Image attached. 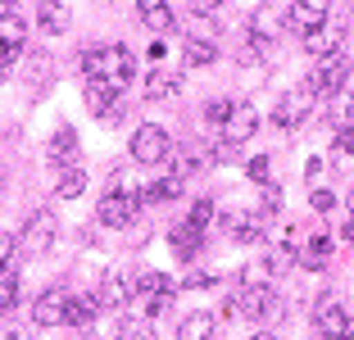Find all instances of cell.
Wrapping results in <instances>:
<instances>
[{"instance_id":"1","label":"cell","mask_w":354,"mask_h":340,"mask_svg":"<svg viewBox=\"0 0 354 340\" xmlns=\"http://www.w3.org/2000/svg\"><path fill=\"white\" fill-rule=\"evenodd\" d=\"M77 68H82V77H100V82L127 86L136 77V55L127 46H86Z\"/></svg>"},{"instance_id":"2","label":"cell","mask_w":354,"mask_h":340,"mask_svg":"<svg viewBox=\"0 0 354 340\" xmlns=\"http://www.w3.org/2000/svg\"><path fill=\"white\" fill-rule=\"evenodd\" d=\"M232 309L227 313H241V318L250 322H277L281 313H286V304H281V295L272 286H259V281H250V286H241L236 295L227 299Z\"/></svg>"},{"instance_id":"3","label":"cell","mask_w":354,"mask_h":340,"mask_svg":"<svg viewBox=\"0 0 354 340\" xmlns=\"http://www.w3.org/2000/svg\"><path fill=\"white\" fill-rule=\"evenodd\" d=\"M313 109H318V95L309 91V82H300V86H291V91L277 100V109H272V127L291 136V132H300V127L309 123Z\"/></svg>"},{"instance_id":"4","label":"cell","mask_w":354,"mask_h":340,"mask_svg":"<svg viewBox=\"0 0 354 340\" xmlns=\"http://www.w3.org/2000/svg\"><path fill=\"white\" fill-rule=\"evenodd\" d=\"M304 82H309V91L318 95V100L336 95L345 82H350V55H345V50H332V55H323V59L313 64V73L304 77Z\"/></svg>"},{"instance_id":"5","label":"cell","mask_w":354,"mask_h":340,"mask_svg":"<svg viewBox=\"0 0 354 340\" xmlns=\"http://www.w3.org/2000/svg\"><path fill=\"white\" fill-rule=\"evenodd\" d=\"M127 155H132L136 168H155V164H168L173 141H168L164 127H136V132H132V145H127Z\"/></svg>"},{"instance_id":"6","label":"cell","mask_w":354,"mask_h":340,"mask_svg":"<svg viewBox=\"0 0 354 340\" xmlns=\"http://www.w3.org/2000/svg\"><path fill=\"white\" fill-rule=\"evenodd\" d=\"M55 240H59V218H55L50 209H37V214L23 218V232H19L23 254H46Z\"/></svg>"},{"instance_id":"7","label":"cell","mask_w":354,"mask_h":340,"mask_svg":"<svg viewBox=\"0 0 354 340\" xmlns=\"http://www.w3.org/2000/svg\"><path fill=\"white\" fill-rule=\"evenodd\" d=\"M141 209H146L141 191H104L95 218H100V227H127V223H136Z\"/></svg>"},{"instance_id":"8","label":"cell","mask_w":354,"mask_h":340,"mask_svg":"<svg viewBox=\"0 0 354 340\" xmlns=\"http://www.w3.org/2000/svg\"><path fill=\"white\" fill-rule=\"evenodd\" d=\"M327 23H332V0H295L286 10V32H295V37H309Z\"/></svg>"},{"instance_id":"9","label":"cell","mask_w":354,"mask_h":340,"mask_svg":"<svg viewBox=\"0 0 354 340\" xmlns=\"http://www.w3.org/2000/svg\"><path fill=\"white\" fill-rule=\"evenodd\" d=\"M23 50H28V19H23L19 10L0 14V64L14 68V64L23 59Z\"/></svg>"},{"instance_id":"10","label":"cell","mask_w":354,"mask_h":340,"mask_svg":"<svg viewBox=\"0 0 354 340\" xmlns=\"http://www.w3.org/2000/svg\"><path fill=\"white\" fill-rule=\"evenodd\" d=\"M68 290L64 286H50L32 299V327H68Z\"/></svg>"},{"instance_id":"11","label":"cell","mask_w":354,"mask_h":340,"mask_svg":"<svg viewBox=\"0 0 354 340\" xmlns=\"http://www.w3.org/2000/svg\"><path fill=\"white\" fill-rule=\"evenodd\" d=\"M254 132H259V113H254V104H232V118L218 127L223 145H245Z\"/></svg>"},{"instance_id":"12","label":"cell","mask_w":354,"mask_h":340,"mask_svg":"<svg viewBox=\"0 0 354 340\" xmlns=\"http://www.w3.org/2000/svg\"><path fill=\"white\" fill-rule=\"evenodd\" d=\"M295 240H300V227H286V240H277V245L268 249V258H263V268L272 272V277H286V272L300 263V249H295Z\"/></svg>"},{"instance_id":"13","label":"cell","mask_w":354,"mask_h":340,"mask_svg":"<svg viewBox=\"0 0 354 340\" xmlns=\"http://www.w3.org/2000/svg\"><path fill=\"white\" fill-rule=\"evenodd\" d=\"M345 322H350V313H345L332 295L318 299V309H313V327H318V336H323V340H341L345 336Z\"/></svg>"},{"instance_id":"14","label":"cell","mask_w":354,"mask_h":340,"mask_svg":"<svg viewBox=\"0 0 354 340\" xmlns=\"http://www.w3.org/2000/svg\"><path fill=\"white\" fill-rule=\"evenodd\" d=\"M136 14H141V23H146L155 37H168V32L177 28V14L168 0H136Z\"/></svg>"},{"instance_id":"15","label":"cell","mask_w":354,"mask_h":340,"mask_svg":"<svg viewBox=\"0 0 354 340\" xmlns=\"http://www.w3.org/2000/svg\"><path fill=\"white\" fill-rule=\"evenodd\" d=\"M332 249H336V240H332V232H313L309 240L300 245V268H309V272H323L327 268V258H332Z\"/></svg>"},{"instance_id":"16","label":"cell","mask_w":354,"mask_h":340,"mask_svg":"<svg viewBox=\"0 0 354 340\" xmlns=\"http://www.w3.org/2000/svg\"><path fill=\"white\" fill-rule=\"evenodd\" d=\"M95 295H100V309H123V304H132V277H127L123 268H114L100 281Z\"/></svg>"},{"instance_id":"17","label":"cell","mask_w":354,"mask_h":340,"mask_svg":"<svg viewBox=\"0 0 354 340\" xmlns=\"http://www.w3.org/2000/svg\"><path fill=\"white\" fill-rule=\"evenodd\" d=\"M73 159H77V132L64 123L59 132L50 136V145H46V164L50 168H73Z\"/></svg>"},{"instance_id":"18","label":"cell","mask_w":354,"mask_h":340,"mask_svg":"<svg viewBox=\"0 0 354 340\" xmlns=\"http://www.w3.org/2000/svg\"><path fill=\"white\" fill-rule=\"evenodd\" d=\"M118 91L123 86H114V82H100V77H86V86H82V100H86V109L100 118V113H109L118 104Z\"/></svg>"},{"instance_id":"19","label":"cell","mask_w":354,"mask_h":340,"mask_svg":"<svg viewBox=\"0 0 354 340\" xmlns=\"http://www.w3.org/2000/svg\"><path fill=\"white\" fill-rule=\"evenodd\" d=\"M177 91H182V77H177V73H164V68H155L146 82H141V95H146V100H177Z\"/></svg>"},{"instance_id":"20","label":"cell","mask_w":354,"mask_h":340,"mask_svg":"<svg viewBox=\"0 0 354 340\" xmlns=\"http://www.w3.org/2000/svg\"><path fill=\"white\" fill-rule=\"evenodd\" d=\"M37 28L50 32V37H64V32H68V5H64V0H41V10H37Z\"/></svg>"},{"instance_id":"21","label":"cell","mask_w":354,"mask_h":340,"mask_svg":"<svg viewBox=\"0 0 354 340\" xmlns=\"http://www.w3.org/2000/svg\"><path fill=\"white\" fill-rule=\"evenodd\" d=\"M218 59V46H214V37H187V46H182V64L187 68H205V64Z\"/></svg>"},{"instance_id":"22","label":"cell","mask_w":354,"mask_h":340,"mask_svg":"<svg viewBox=\"0 0 354 340\" xmlns=\"http://www.w3.org/2000/svg\"><path fill=\"white\" fill-rule=\"evenodd\" d=\"M214 313H187L182 327H177V340H214Z\"/></svg>"},{"instance_id":"23","label":"cell","mask_w":354,"mask_h":340,"mask_svg":"<svg viewBox=\"0 0 354 340\" xmlns=\"http://www.w3.org/2000/svg\"><path fill=\"white\" fill-rule=\"evenodd\" d=\"M327 100H332V109H327V113H332L336 132H341V127H354V86L345 82L341 91H336V95H327Z\"/></svg>"},{"instance_id":"24","label":"cell","mask_w":354,"mask_h":340,"mask_svg":"<svg viewBox=\"0 0 354 340\" xmlns=\"http://www.w3.org/2000/svg\"><path fill=\"white\" fill-rule=\"evenodd\" d=\"M281 28H286V23H281L268 5H263V10H254V19H250V37H254V41H277Z\"/></svg>"},{"instance_id":"25","label":"cell","mask_w":354,"mask_h":340,"mask_svg":"<svg viewBox=\"0 0 354 340\" xmlns=\"http://www.w3.org/2000/svg\"><path fill=\"white\" fill-rule=\"evenodd\" d=\"M86 191V173L82 168H59V182H55V200H77Z\"/></svg>"},{"instance_id":"26","label":"cell","mask_w":354,"mask_h":340,"mask_svg":"<svg viewBox=\"0 0 354 340\" xmlns=\"http://www.w3.org/2000/svg\"><path fill=\"white\" fill-rule=\"evenodd\" d=\"M200 240H205V232H200V227H191V223L173 227V249H177V258H196L200 254Z\"/></svg>"},{"instance_id":"27","label":"cell","mask_w":354,"mask_h":340,"mask_svg":"<svg viewBox=\"0 0 354 340\" xmlns=\"http://www.w3.org/2000/svg\"><path fill=\"white\" fill-rule=\"evenodd\" d=\"M304 50H309L313 59H323V55L341 50V32H336L332 23H327V32H323V28H318V32H309V37H304Z\"/></svg>"},{"instance_id":"28","label":"cell","mask_w":354,"mask_h":340,"mask_svg":"<svg viewBox=\"0 0 354 340\" xmlns=\"http://www.w3.org/2000/svg\"><path fill=\"white\" fill-rule=\"evenodd\" d=\"M118 340H155V318H146V313H127V318L118 322Z\"/></svg>"},{"instance_id":"29","label":"cell","mask_w":354,"mask_h":340,"mask_svg":"<svg viewBox=\"0 0 354 340\" xmlns=\"http://www.w3.org/2000/svg\"><path fill=\"white\" fill-rule=\"evenodd\" d=\"M100 313V295H73L68 299V327H86Z\"/></svg>"},{"instance_id":"30","label":"cell","mask_w":354,"mask_h":340,"mask_svg":"<svg viewBox=\"0 0 354 340\" xmlns=\"http://www.w3.org/2000/svg\"><path fill=\"white\" fill-rule=\"evenodd\" d=\"M227 232H232V240H263V218L232 214L227 218Z\"/></svg>"},{"instance_id":"31","label":"cell","mask_w":354,"mask_h":340,"mask_svg":"<svg viewBox=\"0 0 354 340\" xmlns=\"http://www.w3.org/2000/svg\"><path fill=\"white\" fill-rule=\"evenodd\" d=\"M182 196V177H173L168 173L164 182H155V186H146V191H141V200H146V205H168V200H177Z\"/></svg>"},{"instance_id":"32","label":"cell","mask_w":354,"mask_h":340,"mask_svg":"<svg viewBox=\"0 0 354 340\" xmlns=\"http://www.w3.org/2000/svg\"><path fill=\"white\" fill-rule=\"evenodd\" d=\"M23 73H28V82L32 86H46V82H50V59H46V55L41 50H23Z\"/></svg>"},{"instance_id":"33","label":"cell","mask_w":354,"mask_h":340,"mask_svg":"<svg viewBox=\"0 0 354 340\" xmlns=\"http://www.w3.org/2000/svg\"><path fill=\"white\" fill-rule=\"evenodd\" d=\"M14 304H19V272L5 263V268H0V313H10Z\"/></svg>"},{"instance_id":"34","label":"cell","mask_w":354,"mask_h":340,"mask_svg":"<svg viewBox=\"0 0 354 340\" xmlns=\"http://www.w3.org/2000/svg\"><path fill=\"white\" fill-rule=\"evenodd\" d=\"M214 218H218L214 200H196V209H191V218H187V223H191V227H200V232H209V227H214Z\"/></svg>"},{"instance_id":"35","label":"cell","mask_w":354,"mask_h":340,"mask_svg":"<svg viewBox=\"0 0 354 340\" xmlns=\"http://www.w3.org/2000/svg\"><path fill=\"white\" fill-rule=\"evenodd\" d=\"M227 118H232V104H227V100H209V104H205V123L214 127V132H218Z\"/></svg>"},{"instance_id":"36","label":"cell","mask_w":354,"mask_h":340,"mask_svg":"<svg viewBox=\"0 0 354 340\" xmlns=\"http://www.w3.org/2000/svg\"><path fill=\"white\" fill-rule=\"evenodd\" d=\"M309 205H313V214H332V209H336V196H332V191H327V186H313Z\"/></svg>"},{"instance_id":"37","label":"cell","mask_w":354,"mask_h":340,"mask_svg":"<svg viewBox=\"0 0 354 340\" xmlns=\"http://www.w3.org/2000/svg\"><path fill=\"white\" fill-rule=\"evenodd\" d=\"M168 159H173V155H168ZM196 164H200V159H196V155H191V150H182V155H177V159H173V177H182V182H187V177H191V173H196Z\"/></svg>"},{"instance_id":"38","label":"cell","mask_w":354,"mask_h":340,"mask_svg":"<svg viewBox=\"0 0 354 340\" xmlns=\"http://www.w3.org/2000/svg\"><path fill=\"white\" fill-rule=\"evenodd\" d=\"M336 155H341L345 164H354V127H341V132H336Z\"/></svg>"},{"instance_id":"39","label":"cell","mask_w":354,"mask_h":340,"mask_svg":"<svg viewBox=\"0 0 354 340\" xmlns=\"http://www.w3.org/2000/svg\"><path fill=\"white\" fill-rule=\"evenodd\" d=\"M209 286H214V272H191L177 281V290H209Z\"/></svg>"},{"instance_id":"40","label":"cell","mask_w":354,"mask_h":340,"mask_svg":"<svg viewBox=\"0 0 354 340\" xmlns=\"http://www.w3.org/2000/svg\"><path fill=\"white\" fill-rule=\"evenodd\" d=\"M277 205H281V186L263 182V209H268V214H272V209H277Z\"/></svg>"},{"instance_id":"41","label":"cell","mask_w":354,"mask_h":340,"mask_svg":"<svg viewBox=\"0 0 354 340\" xmlns=\"http://www.w3.org/2000/svg\"><path fill=\"white\" fill-rule=\"evenodd\" d=\"M14 245H19V240H14L10 232H0V268H5V263L14 258Z\"/></svg>"},{"instance_id":"42","label":"cell","mask_w":354,"mask_h":340,"mask_svg":"<svg viewBox=\"0 0 354 340\" xmlns=\"http://www.w3.org/2000/svg\"><path fill=\"white\" fill-rule=\"evenodd\" d=\"M250 177H254V182H268V155H259L250 164Z\"/></svg>"},{"instance_id":"43","label":"cell","mask_w":354,"mask_h":340,"mask_svg":"<svg viewBox=\"0 0 354 340\" xmlns=\"http://www.w3.org/2000/svg\"><path fill=\"white\" fill-rule=\"evenodd\" d=\"M0 340H28V331L23 327H0Z\"/></svg>"},{"instance_id":"44","label":"cell","mask_w":354,"mask_h":340,"mask_svg":"<svg viewBox=\"0 0 354 340\" xmlns=\"http://www.w3.org/2000/svg\"><path fill=\"white\" fill-rule=\"evenodd\" d=\"M146 55H150V59H155V64H159V59H164V55H168V46H164V37H159V41H155V46H150V50H146Z\"/></svg>"},{"instance_id":"45","label":"cell","mask_w":354,"mask_h":340,"mask_svg":"<svg viewBox=\"0 0 354 340\" xmlns=\"http://www.w3.org/2000/svg\"><path fill=\"white\" fill-rule=\"evenodd\" d=\"M345 240H350V245H354V218H350V223H345Z\"/></svg>"},{"instance_id":"46","label":"cell","mask_w":354,"mask_h":340,"mask_svg":"<svg viewBox=\"0 0 354 340\" xmlns=\"http://www.w3.org/2000/svg\"><path fill=\"white\" fill-rule=\"evenodd\" d=\"M14 10V0H0V14H10Z\"/></svg>"},{"instance_id":"47","label":"cell","mask_w":354,"mask_h":340,"mask_svg":"<svg viewBox=\"0 0 354 340\" xmlns=\"http://www.w3.org/2000/svg\"><path fill=\"white\" fill-rule=\"evenodd\" d=\"M345 336H350V340H354V318H350V322H345Z\"/></svg>"},{"instance_id":"48","label":"cell","mask_w":354,"mask_h":340,"mask_svg":"<svg viewBox=\"0 0 354 340\" xmlns=\"http://www.w3.org/2000/svg\"><path fill=\"white\" fill-rule=\"evenodd\" d=\"M254 340H277V336H272V331H259V336H254Z\"/></svg>"},{"instance_id":"49","label":"cell","mask_w":354,"mask_h":340,"mask_svg":"<svg viewBox=\"0 0 354 340\" xmlns=\"http://www.w3.org/2000/svg\"><path fill=\"white\" fill-rule=\"evenodd\" d=\"M5 73H10V68H5V64H0V82H5Z\"/></svg>"},{"instance_id":"50","label":"cell","mask_w":354,"mask_h":340,"mask_svg":"<svg viewBox=\"0 0 354 340\" xmlns=\"http://www.w3.org/2000/svg\"><path fill=\"white\" fill-rule=\"evenodd\" d=\"M350 209H354V196H350Z\"/></svg>"},{"instance_id":"51","label":"cell","mask_w":354,"mask_h":340,"mask_svg":"<svg viewBox=\"0 0 354 340\" xmlns=\"http://www.w3.org/2000/svg\"><path fill=\"white\" fill-rule=\"evenodd\" d=\"M341 340H350V336H341Z\"/></svg>"}]
</instances>
